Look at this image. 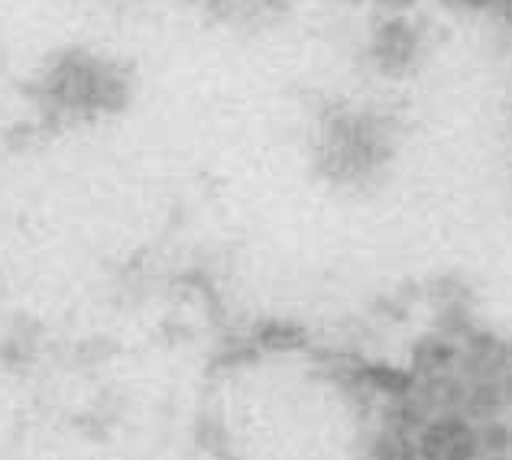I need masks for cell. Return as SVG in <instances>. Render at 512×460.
<instances>
[{
	"instance_id": "1",
	"label": "cell",
	"mask_w": 512,
	"mask_h": 460,
	"mask_svg": "<svg viewBox=\"0 0 512 460\" xmlns=\"http://www.w3.org/2000/svg\"><path fill=\"white\" fill-rule=\"evenodd\" d=\"M33 94L39 107L56 117L120 114L133 98V75L127 65L75 46L46 62Z\"/></svg>"
},
{
	"instance_id": "2",
	"label": "cell",
	"mask_w": 512,
	"mask_h": 460,
	"mask_svg": "<svg viewBox=\"0 0 512 460\" xmlns=\"http://www.w3.org/2000/svg\"><path fill=\"white\" fill-rule=\"evenodd\" d=\"M396 150V130L376 107L338 104L321 111L315 159L334 185H363L376 179Z\"/></svg>"
},
{
	"instance_id": "3",
	"label": "cell",
	"mask_w": 512,
	"mask_h": 460,
	"mask_svg": "<svg viewBox=\"0 0 512 460\" xmlns=\"http://www.w3.org/2000/svg\"><path fill=\"white\" fill-rule=\"evenodd\" d=\"M425 56V33L409 13H386L370 30L367 59L376 75L383 78H406L419 69Z\"/></svg>"
},
{
	"instance_id": "4",
	"label": "cell",
	"mask_w": 512,
	"mask_h": 460,
	"mask_svg": "<svg viewBox=\"0 0 512 460\" xmlns=\"http://www.w3.org/2000/svg\"><path fill=\"white\" fill-rule=\"evenodd\" d=\"M383 7V13H409L422 4V0H376Z\"/></svg>"
},
{
	"instance_id": "5",
	"label": "cell",
	"mask_w": 512,
	"mask_h": 460,
	"mask_svg": "<svg viewBox=\"0 0 512 460\" xmlns=\"http://www.w3.org/2000/svg\"><path fill=\"white\" fill-rule=\"evenodd\" d=\"M451 4L464 7V10H487V7L496 4V0H451Z\"/></svg>"
},
{
	"instance_id": "6",
	"label": "cell",
	"mask_w": 512,
	"mask_h": 460,
	"mask_svg": "<svg viewBox=\"0 0 512 460\" xmlns=\"http://www.w3.org/2000/svg\"><path fill=\"white\" fill-rule=\"evenodd\" d=\"M208 10H214V13H221V10H231L234 7V0H201Z\"/></svg>"
},
{
	"instance_id": "7",
	"label": "cell",
	"mask_w": 512,
	"mask_h": 460,
	"mask_svg": "<svg viewBox=\"0 0 512 460\" xmlns=\"http://www.w3.org/2000/svg\"><path fill=\"white\" fill-rule=\"evenodd\" d=\"M347 4H360V0H347Z\"/></svg>"
}]
</instances>
